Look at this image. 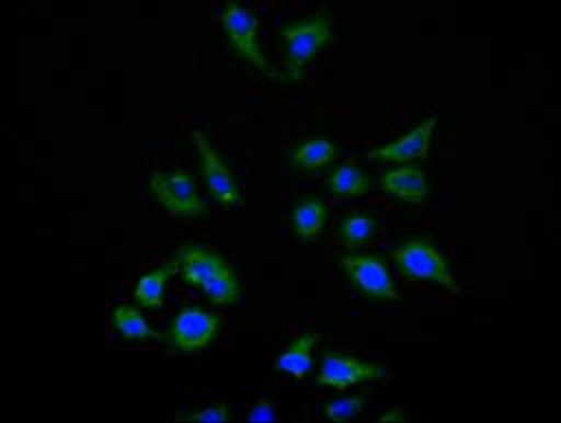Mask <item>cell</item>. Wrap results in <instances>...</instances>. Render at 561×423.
<instances>
[{
  "mask_svg": "<svg viewBox=\"0 0 561 423\" xmlns=\"http://www.w3.org/2000/svg\"><path fill=\"white\" fill-rule=\"evenodd\" d=\"M217 20L230 50L241 61L250 64L254 70H259L261 75L274 81H285V75L276 70V66L270 61V57L265 55L259 42V18L252 11V7L239 0H228L221 4Z\"/></svg>",
  "mask_w": 561,
  "mask_h": 423,
  "instance_id": "3",
  "label": "cell"
},
{
  "mask_svg": "<svg viewBox=\"0 0 561 423\" xmlns=\"http://www.w3.org/2000/svg\"><path fill=\"white\" fill-rule=\"evenodd\" d=\"M438 125V116L430 114L427 118H423L421 123H416L410 132L373 147L366 158L379 164H410V162H419L425 160L430 153V145H432V136L434 129Z\"/></svg>",
  "mask_w": 561,
  "mask_h": 423,
  "instance_id": "10",
  "label": "cell"
},
{
  "mask_svg": "<svg viewBox=\"0 0 561 423\" xmlns=\"http://www.w3.org/2000/svg\"><path fill=\"white\" fill-rule=\"evenodd\" d=\"M364 410V395H342L322 405V414L329 421H348L359 416Z\"/></svg>",
  "mask_w": 561,
  "mask_h": 423,
  "instance_id": "19",
  "label": "cell"
},
{
  "mask_svg": "<svg viewBox=\"0 0 561 423\" xmlns=\"http://www.w3.org/2000/svg\"><path fill=\"white\" fill-rule=\"evenodd\" d=\"M175 274H178V263L171 259V261H164L162 265L151 267L142 276H138L134 283V289H131L134 302L140 309H151V311L162 309L167 285Z\"/></svg>",
  "mask_w": 561,
  "mask_h": 423,
  "instance_id": "14",
  "label": "cell"
},
{
  "mask_svg": "<svg viewBox=\"0 0 561 423\" xmlns=\"http://www.w3.org/2000/svg\"><path fill=\"white\" fill-rule=\"evenodd\" d=\"M110 324L127 342H164V333H158L131 302H118L110 313Z\"/></svg>",
  "mask_w": 561,
  "mask_h": 423,
  "instance_id": "16",
  "label": "cell"
},
{
  "mask_svg": "<svg viewBox=\"0 0 561 423\" xmlns=\"http://www.w3.org/2000/svg\"><path fill=\"white\" fill-rule=\"evenodd\" d=\"M318 342H320L318 331L300 333L276 355L272 370L289 375L294 379H305L313 368V348Z\"/></svg>",
  "mask_w": 561,
  "mask_h": 423,
  "instance_id": "13",
  "label": "cell"
},
{
  "mask_svg": "<svg viewBox=\"0 0 561 423\" xmlns=\"http://www.w3.org/2000/svg\"><path fill=\"white\" fill-rule=\"evenodd\" d=\"M153 202L178 219H206L210 215L206 199L199 195L197 180L188 169L153 171L147 180Z\"/></svg>",
  "mask_w": 561,
  "mask_h": 423,
  "instance_id": "5",
  "label": "cell"
},
{
  "mask_svg": "<svg viewBox=\"0 0 561 423\" xmlns=\"http://www.w3.org/2000/svg\"><path fill=\"white\" fill-rule=\"evenodd\" d=\"M276 410H278V403L274 399L259 397L248 412V421H272L276 416Z\"/></svg>",
  "mask_w": 561,
  "mask_h": 423,
  "instance_id": "21",
  "label": "cell"
},
{
  "mask_svg": "<svg viewBox=\"0 0 561 423\" xmlns=\"http://www.w3.org/2000/svg\"><path fill=\"white\" fill-rule=\"evenodd\" d=\"M392 263L397 272L410 281H423L438 285L447 291H460L456 276L447 256L438 250V245L427 237H410L399 241L392 252Z\"/></svg>",
  "mask_w": 561,
  "mask_h": 423,
  "instance_id": "4",
  "label": "cell"
},
{
  "mask_svg": "<svg viewBox=\"0 0 561 423\" xmlns=\"http://www.w3.org/2000/svg\"><path fill=\"white\" fill-rule=\"evenodd\" d=\"M405 419H408V414H405L403 405H392L390 410H386L383 414L377 416V421H386V423H390V421H405Z\"/></svg>",
  "mask_w": 561,
  "mask_h": 423,
  "instance_id": "22",
  "label": "cell"
},
{
  "mask_svg": "<svg viewBox=\"0 0 561 423\" xmlns=\"http://www.w3.org/2000/svg\"><path fill=\"white\" fill-rule=\"evenodd\" d=\"M230 416H232V410H230L228 403H210V405H204L199 410L175 414L178 421H202V423H224Z\"/></svg>",
  "mask_w": 561,
  "mask_h": 423,
  "instance_id": "20",
  "label": "cell"
},
{
  "mask_svg": "<svg viewBox=\"0 0 561 423\" xmlns=\"http://www.w3.org/2000/svg\"><path fill=\"white\" fill-rule=\"evenodd\" d=\"M278 37L283 42V75L294 83L300 79L305 66L333 39V18L329 9H318L280 24Z\"/></svg>",
  "mask_w": 561,
  "mask_h": 423,
  "instance_id": "2",
  "label": "cell"
},
{
  "mask_svg": "<svg viewBox=\"0 0 561 423\" xmlns=\"http://www.w3.org/2000/svg\"><path fill=\"white\" fill-rule=\"evenodd\" d=\"M219 329V313L202 305H182L167 324L164 342L169 351L180 355H199L215 344Z\"/></svg>",
  "mask_w": 561,
  "mask_h": 423,
  "instance_id": "7",
  "label": "cell"
},
{
  "mask_svg": "<svg viewBox=\"0 0 561 423\" xmlns=\"http://www.w3.org/2000/svg\"><path fill=\"white\" fill-rule=\"evenodd\" d=\"M329 221V204L320 195H302L289 206V226L296 239L313 243L322 237Z\"/></svg>",
  "mask_w": 561,
  "mask_h": 423,
  "instance_id": "12",
  "label": "cell"
},
{
  "mask_svg": "<svg viewBox=\"0 0 561 423\" xmlns=\"http://www.w3.org/2000/svg\"><path fill=\"white\" fill-rule=\"evenodd\" d=\"M191 142L197 153L199 175L213 202L221 208L237 206L241 202V188L221 151L208 140V136L202 129L191 132Z\"/></svg>",
  "mask_w": 561,
  "mask_h": 423,
  "instance_id": "8",
  "label": "cell"
},
{
  "mask_svg": "<svg viewBox=\"0 0 561 423\" xmlns=\"http://www.w3.org/2000/svg\"><path fill=\"white\" fill-rule=\"evenodd\" d=\"M388 377V366L344 351H327L322 355L316 381L333 390H346L353 386L381 381Z\"/></svg>",
  "mask_w": 561,
  "mask_h": 423,
  "instance_id": "9",
  "label": "cell"
},
{
  "mask_svg": "<svg viewBox=\"0 0 561 423\" xmlns=\"http://www.w3.org/2000/svg\"><path fill=\"white\" fill-rule=\"evenodd\" d=\"M381 191L401 204H425L430 195L427 171L419 162L410 164H392L379 175Z\"/></svg>",
  "mask_w": 561,
  "mask_h": 423,
  "instance_id": "11",
  "label": "cell"
},
{
  "mask_svg": "<svg viewBox=\"0 0 561 423\" xmlns=\"http://www.w3.org/2000/svg\"><path fill=\"white\" fill-rule=\"evenodd\" d=\"M180 281L202 291L217 307H234L241 302V281L232 263L213 245L202 241H184L173 250Z\"/></svg>",
  "mask_w": 561,
  "mask_h": 423,
  "instance_id": "1",
  "label": "cell"
},
{
  "mask_svg": "<svg viewBox=\"0 0 561 423\" xmlns=\"http://www.w3.org/2000/svg\"><path fill=\"white\" fill-rule=\"evenodd\" d=\"M379 228V219L368 213V210H353L342 215V219L337 221V239L346 250H355L362 248L366 243L373 241V237L377 235Z\"/></svg>",
  "mask_w": 561,
  "mask_h": 423,
  "instance_id": "18",
  "label": "cell"
},
{
  "mask_svg": "<svg viewBox=\"0 0 561 423\" xmlns=\"http://www.w3.org/2000/svg\"><path fill=\"white\" fill-rule=\"evenodd\" d=\"M337 267L342 270L348 285L364 298L373 302H397L399 291L386 259L375 252L346 250L337 256Z\"/></svg>",
  "mask_w": 561,
  "mask_h": 423,
  "instance_id": "6",
  "label": "cell"
},
{
  "mask_svg": "<svg viewBox=\"0 0 561 423\" xmlns=\"http://www.w3.org/2000/svg\"><path fill=\"white\" fill-rule=\"evenodd\" d=\"M337 153H340V149L331 138L309 136L291 147L287 160L294 171L311 173V171H320V169L329 167L337 158Z\"/></svg>",
  "mask_w": 561,
  "mask_h": 423,
  "instance_id": "15",
  "label": "cell"
},
{
  "mask_svg": "<svg viewBox=\"0 0 561 423\" xmlns=\"http://www.w3.org/2000/svg\"><path fill=\"white\" fill-rule=\"evenodd\" d=\"M324 186L340 199L364 197L368 191L375 188V178L357 162H344L327 175Z\"/></svg>",
  "mask_w": 561,
  "mask_h": 423,
  "instance_id": "17",
  "label": "cell"
}]
</instances>
